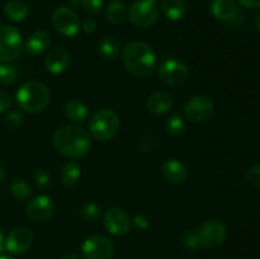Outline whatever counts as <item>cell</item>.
Returning <instances> with one entry per match:
<instances>
[{"label":"cell","mask_w":260,"mask_h":259,"mask_svg":"<svg viewBox=\"0 0 260 259\" xmlns=\"http://www.w3.org/2000/svg\"><path fill=\"white\" fill-rule=\"evenodd\" d=\"M53 146L63 156L81 159L90 150V135L80 127L62 126L53 135Z\"/></svg>","instance_id":"6da1fadb"},{"label":"cell","mask_w":260,"mask_h":259,"mask_svg":"<svg viewBox=\"0 0 260 259\" xmlns=\"http://www.w3.org/2000/svg\"><path fill=\"white\" fill-rule=\"evenodd\" d=\"M123 63L127 70L137 78H145L154 71L156 56L151 46L141 41L129 42L123 50Z\"/></svg>","instance_id":"7a4b0ae2"},{"label":"cell","mask_w":260,"mask_h":259,"mask_svg":"<svg viewBox=\"0 0 260 259\" xmlns=\"http://www.w3.org/2000/svg\"><path fill=\"white\" fill-rule=\"evenodd\" d=\"M50 90L40 81H27L19 86L15 99L20 109L28 113H38L50 103Z\"/></svg>","instance_id":"3957f363"},{"label":"cell","mask_w":260,"mask_h":259,"mask_svg":"<svg viewBox=\"0 0 260 259\" xmlns=\"http://www.w3.org/2000/svg\"><path fill=\"white\" fill-rule=\"evenodd\" d=\"M119 116L109 108H103L93 114L89 122V132L98 141H108L119 131Z\"/></svg>","instance_id":"277c9868"},{"label":"cell","mask_w":260,"mask_h":259,"mask_svg":"<svg viewBox=\"0 0 260 259\" xmlns=\"http://www.w3.org/2000/svg\"><path fill=\"white\" fill-rule=\"evenodd\" d=\"M23 40L19 30L13 25H0V61L10 62L23 52Z\"/></svg>","instance_id":"5b68a950"},{"label":"cell","mask_w":260,"mask_h":259,"mask_svg":"<svg viewBox=\"0 0 260 259\" xmlns=\"http://www.w3.org/2000/svg\"><path fill=\"white\" fill-rule=\"evenodd\" d=\"M159 13V5L154 0H135L128 10L129 20L139 28H147L155 24Z\"/></svg>","instance_id":"8992f818"},{"label":"cell","mask_w":260,"mask_h":259,"mask_svg":"<svg viewBox=\"0 0 260 259\" xmlns=\"http://www.w3.org/2000/svg\"><path fill=\"white\" fill-rule=\"evenodd\" d=\"M159 78L162 84L172 88L183 85L189 78V69L184 62L179 60L164 61L159 68Z\"/></svg>","instance_id":"52a82bcc"},{"label":"cell","mask_w":260,"mask_h":259,"mask_svg":"<svg viewBox=\"0 0 260 259\" xmlns=\"http://www.w3.org/2000/svg\"><path fill=\"white\" fill-rule=\"evenodd\" d=\"M197 236L202 248H217L225 240L226 228L222 221L211 218L198 228Z\"/></svg>","instance_id":"ba28073f"},{"label":"cell","mask_w":260,"mask_h":259,"mask_svg":"<svg viewBox=\"0 0 260 259\" xmlns=\"http://www.w3.org/2000/svg\"><path fill=\"white\" fill-rule=\"evenodd\" d=\"M81 251L85 259H112L114 255V244L107 236L93 235L85 239Z\"/></svg>","instance_id":"9c48e42d"},{"label":"cell","mask_w":260,"mask_h":259,"mask_svg":"<svg viewBox=\"0 0 260 259\" xmlns=\"http://www.w3.org/2000/svg\"><path fill=\"white\" fill-rule=\"evenodd\" d=\"M184 116L194 123H201L210 118L215 111L212 99L206 95H196L190 98L184 106Z\"/></svg>","instance_id":"30bf717a"},{"label":"cell","mask_w":260,"mask_h":259,"mask_svg":"<svg viewBox=\"0 0 260 259\" xmlns=\"http://www.w3.org/2000/svg\"><path fill=\"white\" fill-rule=\"evenodd\" d=\"M52 24L58 33L66 37H73L80 29V20L73 9L60 7L52 15Z\"/></svg>","instance_id":"8fae6325"},{"label":"cell","mask_w":260,"mask_h":259,"mask_svg":"<svg viewBox=\"0 0 260 259\" xmlns=\"http://www.w3.org/2000/svg\"><path fill=\"white\" fill-rule=\"evenodd\" d=\"M103 222L107 231L114 236H124L129 233L131 221L129 216L124 210L119 207H112L106 211L103 216Z\"/></svg>","instance_id":"7c38bea8"},{"label":"cell","mask_w":260,"mask_h":259,"mask_svg":"<svg viewBox=\"0 0 260 259\" xmlns=\"http://www.w3.org/2000/svg\"><path fill=\"white\" fill-rule=\"evenodd\" d=\"M25 211H27L28 218L33 222H45L53 215L55 203L48 196L41 195L28 202Z\"/></svg>","instance_id":"4fadbf2b"},{"label":"cell","mask_w":260,"mask_h":259,"mask_svg":"<svg viewBox=\"0 0 260 259\" xmlns=\"http://www.w3.org/2000/svg\"><path fill=\"white\" fill-rule=\"evenodd\" d=\"M33 243L32 231L24 226L14 228L5 239V249L12 254H23L30 248Z\"/></svg>","instance_id":"5bb4252c"},{"label":"cell","mask_w":260,"mask_h":259,"mask_svg":"<svg viewBox=\"0 0 260 259\" xmlns=\"http://www.w3.org/2000/svg\"><path fill=\"white\" fill-rule=\"evenodd\" d=\"M70 65V55L63 48H53L45 57V66L53 75L62 74Z\"/></svg>","instance_id":"9a60e30c"},{"label":"cell","mask_w":260,"mask_h":259,"mask_svg":"<svg viewBox=\"0 0 260 259\" xmlns=\"http://www.w3.org/2000/svg\"><path fill=\"white\" fill-rule=\"evenodd\" d=\"M162 175L165 179L170 183L179 184L187 180L188 178V168L183 161L178 159H169L162 164L161 168Z\"/></svg>","instance_id":"2e32d148"},{"label":"cell","mask_w":260,"mask_h":259,"mask_svg":"<svg viewBox=\"0 0 260 259\" xmlns=\"http://www.w3.org/2000/svg\"><path fill=\"white\" fill-rule=\"evenodd\" d=\"M210 9L216 19L223 20V22L231 20L239 12L235 0H212Z\"/></svg>","instance_id":"e0dca14e"},{"label":"cell","mask_w":260,"mask_h":259,"mask_svg":"<svg viewBox=\"0 0 260 259\" xmlns=\"http://www.w3.org/2000/svg\"><path fill=\"white\" fill-rule=\"evenodd\" d=\"M51 45V37L45 30H36L28 37L25 42V50L29 55H41L46 52Z\"/></svg>","instance_id":"ac0fdd59"},{"label":"cell","mask_w":260,"mask_h":259,"mask_svg":"<svg viewBox=\"0 0 260 259\" xmlns=\"http://www.w3.org/2000/svg\"><path fill=\"white\" fill-rule=\"evenodd\" d=\"M146 107L151 113L164 114L173 107V96L167 91H156L147 98Z\"/></svg>","instance_id":"d6986e66"},{"label":"cell","mask_w":260,"mask_h":259,"mask_svg":"<svg viewBox=\"0 0 260 259\" xmlns=\"http://www.w3.org/2000/svg\"><path fill=\"white\" fill-rule=\"evenodd\" d=\"M65 116L75 123H83L88 118V107L79 99H73L65 104Z\"/></svg>","instance_id":"ffe728a7"},{"label":"cell","mask_w":260,"mask_h":259,"mask_svg":"<svg viewBox=\"0 0 260 259\" xmlns=\"http://www.w3.org/2000/svg\"><path fill=\"white\" fill-rule=\"evenodd\" d=\"M4 14L13 22H22L29 14V8L23 0H10L4 5Z\"/></svg>","instance_id":"44dd1931"},{"label":"cell","mask_w":260,"mask_h":259,"mask_svg":"<svg viewBox=\"0 0 260 259\" xmlns=\"http://www.w3.org/2000/svg\"><path fill=\"white\" fill-rule=\"evenodd\" d=\"M161 10L170 20H180L187 14V5L183 0H164Z\"/></svg>","instance_id":"7402d4cb"},{"label":"cell","mask_w":260,"mask_h":259,"mask_svg":"<svg viewBox=\"0 0 260 259\" xmlns=\"http://www.w3.org/2000/svg\"><path fill=\"white\" fill-rule=\"evenodd\" d=\"M127 14H128V10L122 0H112L106 10L107 20L112 24H121L126 19Z\"/></svg>","instance_id":"603a6c76"},{"label":"cell","mask_w":260,"mask_h":259,"mask_svg":"<svg viewBox=\"0 0 260 259\" xmlns=\"http://www.w3.org/2000/svg\"><path fill=\"white\" fill-rule=\"evenodd\" d=\"M81 175V168L79 163L76 161H69L63 165L60 173V180L62 185L65 187H73L79 182Z\"/></svg>","instance_id":"cb8c5ba5"},{"label":"cell","mask_w":260,"mask_h":259,"mask_svg":"<svg viewBox=\"0 0 260 259\" xmlns=\"http://www.w3.org/2000/svg\"><path fill=\"white\" fill-rule=\"evenodd\" d=\"M121 52V43L114 37H104L98 43V53L106 60H113Z\"/></svg>","instance_id":"d4e9b609"},{"label":"cell","mask_w":260,"mask_h":259,"mask_svg":"<svg viewBox=\"0 0 260 259\" xmlns=\"http://www.w3.org/2000/svg\"><path fill=\"white\" fill-rule=\"evenodd\" d=\"M10 192L17 200H27L30 196V187L27 182L23 179H14L10 182Z\"/></svg>","instance_id":"484cf974"},{"label":"cell","mask_w":260,"mask_h":259,"mask_svg":"<svg viewBox=\"0 0 260 259\" xmlns=\"http://www.w3.org/2000/svg\"><path fill=\"white\" fill-rule=\"evenodd\" d=\"M167 130L172 136H180L185 130V122L183 117L179 113L172 114L167 122Z\"/></svg>","instance_id":"4316f807"},{"label":"cell","mask_w":260,"mask_h":259,"mask_svg":"<svg viewBox=\"0 0 260 259\" xmlns=\"http://www.w3.org/2000/svg\"><path fill=\"white\" fill-rule=\"evenodd\" d=\"M81 216L84 217V220L90 221V222H95L101 218L102 216V210L96 203H86L84 205V207L81 208Z\"/></svg>","instance_id":"83f0119b"},{"label":"cell","mask_w":260,"mask_h":259,"mask_svg":"<svg viewBox=\"0 0 260 259\" xmlns=\"http://www.w3.org/2000/svg\"><path fill=\"white\" fill-rule=\"evenodd\" d=\"M17 78V71L9 63H2L0 65V84L3 85H9L14 83Z\"/></svg>","instance_id":"f1b7e54d"},{"label":"cell","mask_w":260,"mask_h":259,"mask_svg":"<svg viewBox=\"0 0 260 259\" xmlns=\"http://www.w3.org/2000/svg\"><path fill=\"white\" fill-rule=\"evenodd\" d=\"M23 114L19 111H12L5 116L4 124L9 130H17L22 126Z\"/></svg>","instance_id":"f546056e"},{"label":"cell","mask_w":260,"mask_h":259,"mask_svg":"<svg viewBox=\"0 0 260 259\" xmlns=\"http://www.w3.org/2000/svg\"><path fill=\"white\" fill-rule=\"evenodd\" d=\"M183 244L187 249H190V250H197V249L201 248L200 240H198L197 233L194 230H188L185 231L184 235L182 238Z\"/></svg>","instance_id":"4dcf8cb0"},{"label":"cell","mask_w":260,"mask_h":259,"mask_svg":"<svg viewBox=\"0 0 260 259\" xmlns=\"http://www.w3.org/2000/svg\"><path fill=\"white\" fill-rule=\"evenodd\" d=\"M80 4L84 12L90 15H96L103 8V0H81Z\"/></svg>","instance_id":"1f68e13d"},{"label":"cell","mask_w":260,"mask_h":259,"mask_svg":"<svg viewBox=\"0 0 260 259\" xmlns=\"http://www.w3.org/2000/svg\"><path fill=\"white\" fill-rule=\"evenodd\" d=\"M157 145V137L154 134L145 135L137 144V147L141 152H149Z\"/></svg>","instance_id":"d6a6232c"},{"label":"cell","mask_w":260,"mask_h":259,"mask_svg":"<svg viewBox=\"0 0 260 259\" xmlns=\"http://www.w3.org/2000/svg\"><path fill=\"white\" fill-rule=\"evenodd\" d=\"M246 182L253 187H260V165H254L245 174Z\"/></svg>","instance_id":"836d02e7"},{"label":"cell","mask_w":260,"mask_h":259,"mask_svg":"<svg viewBox=\"0 0 260 259\" xmlns=\"http://www.w3.org/2000/svg\"><path fill=\"white\" fill-rule=\"evenodd\" d=\"M35 183L41 188H45L50 184V174L47 173V170L40 168L35 172Z\"/></svg>","instance_id":"e575fe53"},{"label":"cell","mask_w":260,"mask_h":259,"mask_svg":"<svg viewBox=\"0 0 260 259\" xmlns=\"http://www.w3.org/2000/svg\"><path fill=\"white\" fill-rule=\"evenodd\" d=\"M12 106V98L9 94L4 90H0V113L5 112Z\"/></svg>","instance_id":"d590c367"},{"label":"cell","mask_w":260,"mask_h":259,"mask_svg":"<svg viewBox=\"0 0 260 259\" xmlns=\"http://www.w3.org/2000/svg\"><path fill=\"white\" fill-rule=\"evenodd\" d=\"M134 223L137 229H140V230H146V229L149 228V220H147L146 216L142 215V213L135 216Z\"/></svg>","instance_id":"8d00e7d4"},{"label":"cell","mask_w":260,"mask_h":259,"mask_svg":"<svg viewBox=\"0 0 260 259\" xmlns=\"http://www.w3.org/2000/svg\"><path fill=\"white\" fill-rule=\"evenodd\" d=\"M83 29H84V32H86V33L95 32L96 22L94 19H91V18H88V19H85L83 22Z\"/></svg>","instance_id":"74e56055"},{"label":"cell","mask_w":260,"mask_h":259,"mask_svg":"<svg viewBox=\"0 0 260 259\" xmlns=\"http://www.w3.org/2000/svg\"><path fill=\"white\" fill-rule=\"evenodd\" d=\"M238 2L246 8H260V0H238Z\"/></svg>","instance_id":"f35d334b"},{"label":"cell","mask_w":260,"mask_h":259,"mask_svg":"<svg viewBox=\"0 0 260 259\" xmlns=\"http://www.w3.org/2000/svg\"><path fill=\"white\" fill-rule=\"evenodd\" d=\"M5 250V236H4V230L0 228V253Z\"/></svg>","instance_id":"ab89813d"},{"label":"cell","mask_w":260,"mask_h":259,"mask_svg":"<svg viewBox=\"0 0 260 259\" xmlns=\"http://www.w3.org/2000/svg\"><path fill=\"white\" fill-rule=\"evenodd\" d=\"M58 259H79V256H78V254H76V253L69 251V253L62 254V255H61Z\"/></svg>","instance_id":"60d3db41"},{"label":"cell","mask_w":260,"mask_h":259,"mask_svg":"<svg viewBox=\"0 0 260 259\" xmlns=\"http://www.w3.org/2000/svg\"><path fill=\"white\" fill-rule=\"evenodd\" d=\"M5 177V173H4V169H3V167L0 165V183L3 182V179H4Z\"/></svg>","instance_id":"b9f144b4"},{"label":"cell","mask_w":260,"mask_h":259,"mask_svg":"<svg viewBox=\"0 0 260 259\" xmlns=\"http://www.w3.org/2000/svg\"><path fill=\"white\" fill-rule=\"evenodd\" d=\"M255 25H256V28H258V30L260 32V13H259L258 17H256V19H255Z\"/></svg>","instance_id":"7bdbcfd3"},{"label":"cell","mask_w":260,"mask_h":259,"mask_svg":"<svg viewBox=\"0 0 260 259\" xmlns=\"http://www.w3.org/2000/svg\"><path fill=\"white\" fill-rule=\"evenodd\" d=\"M0 259H14V258L10 255H0Z\"/></svg>","instance_id":"ee69618b"},{"label":"cell","mask_w":260,"mask_h":259,"mask_svg":"<svg viewBox=\"0 0 260 259\" xmlns=\"http://www.w3.org/2000/svg\"><path fill=\"white\" fill-rule=\"evenodd\" d=\"M154 2H157V0H154Z\"/></svg>","instance_id":"f6af8a7d"}]
</instances>
